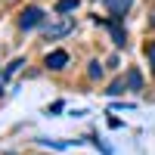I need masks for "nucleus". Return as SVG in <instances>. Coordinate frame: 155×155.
Returning <instances> with one entry per match:
<instances>
[{"mask_svg":"<svg viewBox=\"0 0 155 155\" xmlns=\"http://www.w3.org/2000/svg\"><path fill=\"white\" fill-rule=\"evenodd\" d=\"M16 25H19L22 31H31V28H37V25H44V9H41V6H25V9L19 12Z\"/></svg>","mask_w":155,"mask_h":155,"instance_id":"1","label":"nucleus"},{"mask_svg":"<svg viewBox=\"0 0 155 155\" xmlns=\"http://www.w3.org/2000/svg\"><path fill=\"white\" fill-rule=\"evenodd\" d=\"M74 9H78V0H59V3H56L59 16H68V12H74Z\"/></svg>","mask_w":155,"mask_h":155,"instance_id":"8","label":"nucleus"},{"mask_svg":"<svg viewBox=\"0 0 155 155\" xmlns=\"http://www.w3.org/2000/svg\"><path fill=\"white\" fill-rule=\"evenodd\" d=\"M74 31V19L71 16H59V22L53 25H44V34H47V41H56V37H65Z\"/></svg>","mask_w":155,"mask_h":155,"instance_id":"2","label":"nucleus"},{"mask_svg":"<svg viewBox=\"0 0 155 155\" xmlns=\"http://www.w3.org/2000/svg\"><path fill=\"white\" fill-rule=\"evenodd\" d=\"M124 90H127V84H121V81H115V84H112V87L106 90V93H109V96H121Z\"/></svg>","mask_w":155,"mask_h":155,"instance_id":"10","label":"nucleus"},{"mask_svg":"<svg viewBox=\"0 0 155 155\" xmlns=\"http://www.w3.org/2000/svg\"><path fill=\"white\" fill-rule=\"evenodd\" d=\"M149 25H152V28H155V9L149 12Z\"/></svg>","mask_w":155,"mask_h":155,"instance_id":"12","label":"nucleus"},{"mask_svg":"<svg viewBox=\"0 0 155 155\" xmlns=\"http://www.w3.org/2000/svg\"><path fill=\"white\" fill-rule=\"evenodd\" d=\"M87 78H90V81H99V78H102V65H99V59H93V62L87 65Z\"/></svg>","mask_w":155,"mask_h":155,"instance_id":"9","label":"nucleus"},{"mask_svg":"<svg viewBox=\"0 0 155 155\" xmlns=\"http://www.w3.org/2000/svg\"><path fill=\"white\" fill-rule=\"evenodd\" d=\"M68 50H53V53H47V62H44V65L50 68V71H62V68H65L68 65Z\"/></svg>","mask_w":155,"mask_h":155,"instance_id":"4","label":"nucleus"},{"mask_svg":"<svg viewBox=\"0 0 155 155\" xmlns=\"http://www.w3.org/2000/svg\"><path fill=\"white\" fill-rule=\"evenodd\" d=\"M22 65H25V59H12L9 65H6L3 71H0V96H3V90H6V81H9V78L16 74V71H19Z\"/></svg>","mask_w":155,"mask_h":155,"instance_id":"6","label":"nucleus"},{"mask_svg":"<svg viewBox=\"0 0 155 155\" xmlns=\"http://www.w3.org/2000/svg\"><path fill=\"white\" fill-rule=\"evenodd\" d=\"M127 90H134V93L143 90V74H140V68H127Z\"/></svg>","mask_w":155,"mask_h":155,"instance_id":"7","label":"nucleus"},{"mask_svg":"<svg viewBox=\"0 0 155 155\" xmlns=\"http://www.w3.org/2000/svg\"><path fill=\"white\" fill-rule=\"evenodd\" d=\"M146 56H149V65H152V74H155V41L146 44Z\"/></svg>","mask_w":155,"mask_h":155,"instance_id":"11","label":"nucleus"},{"mask_svg":"<svg viewBox=\"0 0 155 155\" xmlns=\"http://www.w3.org/2000/svg\"><path fill=\"white\" fill-rule=\"evenodd\" d=\"M96 25H106V28H109L112 44H115V47H124V44H127V34H124V28H121V22H118V19H109V22H106V19H99V16H96Z\"/></svg>","mask_w":155,"mask_h":155,"instance_id":"3","label":"nucleus"},{"mask_svg":"<svg viewBox=\"0 0 155 155\" xmlns=\"http://www.w3.org/2000/svg\"><path fill=\"white\" fill-rule=\"evenodd\" d=\"M106 3V9L112 12V19H118V22H124V16H127V9L134 6V0H102Z\"/></svg>","mask_w":155,"mask_h":155,"instance_id":"5","label":"nucleus"}]
</instances>
